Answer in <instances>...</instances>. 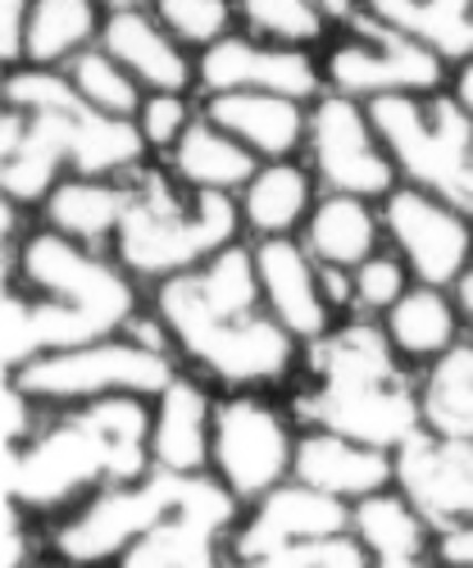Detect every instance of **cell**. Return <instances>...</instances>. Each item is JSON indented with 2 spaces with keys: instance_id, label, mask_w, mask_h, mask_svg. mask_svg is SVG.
Wrapping results in <instances>:
<instances>
[{
  "instance_id": "obj_23",
  "label": "cell",
  "mask_w": 473,
  "mask_h": 568,
  "mask_svg": "<svg viewBox=\"0 0 473 568\" xmlns=\"http://www.w3.org/2000/svg\"><path fill=\"white\" fill-rule=\"evenodd\" d=\"M383 210H373L364 196H342L328 192L319 196L314 214L301 227V242L319 264L333 268H360L383 251Z\"/></svg>"
},
{
  "instance_id": "obj_31",
  "label": "cell",
  "mask_w": 473,
  "mask_h": 568,
  "mask_svg": "<svg viewBox=\"0 0 473 568\" xmlns=\"http://www.w3.org/2000/svg\"><path fill=\"white\" fill-rule=\"evenodd\" d=\"M242 19L260 41L301 45L319 41L328 28L355 23L351 0H242Z\"/></svg>"
},
{
  "instance_id": "obj_3",
  "label": "cell",
  "mask_w": 473,
  "mask_h": 568,
  "mask_svg": "<svg viewBox=\"0 0 473 568\" xmlns=\"http://www.w3.org/2000/svg\"><path fill=\"white\" fill-rule=\"evenodd\" d=\"M155 405L147 396H105L64 409L19 446H6V500L23 514H69L114 483H137L151 459Z\"/></svg>"
},
{
  "instance_id": "obj_6",
  "label": "cell",
  "mask_w": 473,
  "mask_h": 568,
  "mask_svg": "<svg viewBox=\"0 0 473 568\" xmlns=\"http://www.w3.org/2000/svg\"><path fill=\"white\" fill-rule=\"evenodd\" d=\"M236 232H242L236 196L192 192L178 178L141 173L132 182V201L110 242L114 251L110 260H119L128 277H151L160 287L164 277L192 273L219 251H228Z\"/></svg>"
},
{
  "instance_id": "obj_4",
  "label": "cell",
  "mask_w": 473,
  "mask_h": 568,
  "mask_svg": "<svg viewBox=\"0 0 473 568\" xmlns=\"http://www.w3.org/2000/svg\"><path fill=\"white\" fill-rule=\"evenodd\" d=\"M6 105L23 110L19 146L0 151V186L14 205H46V196L73 169L78 178H114L141 164L147 136L137 123L91 110L60 69H14L6 82Z\"/></svg>"
},
{
  "instance_id": "obj_9",
  "label": "cell",
  "mask_w": 473,
  "mask_h": 568,
  "mask_svg": "<svg viewBox=\"0 0 473 568\" xmlns=\"http://www.w3.org/2000/svg\"><path fill=\"white\" fill-rule=\"evenodd\" d=\"M187 478H192V473L151 468L147 478H137V483H114V487H101L97 496H87L51 532L56 559H64L73 568L119 564L178 505Z\"/></svg>"
},
{
  "instance_id": "obj_17",
  "label": "cell",
  "mask_w": 473,
  "mask_h": 568,
  "mask_svg": "<svg viewBox=\"0 0 473 568\" xmlns=\"http://www.w3.org/2000/svg\"><path fill=\"white\" fill-rule=\"evenodd\" d=\"M251 251H255L264 310L296 342H319L333 333V305L323 301L319 260L305 251V242H296V236H260Z\"/></svg>"
},
{
  "instance_id": "obj_18",
  "label": "cell",
  "mask_w": 473,
  "mask_h": 568,
  "mask_svg": "<svg viewBox=\"0 0 473 568\" xmlns=\"http://www.w3.org/2000/svg\"><path fill=\"white\" fill-rule=\"evenodd\" d=\"M292 478L314 487V491H328V496L355 505L373 491L396 487V450L369 446V442L328 433V428H305L296 437Z\"/></svg>"
},
{
  "instance_id": "obj_45",
  "label": "cell",
  "mask_w": 473,
  "mask_h": 568,
  "mask_svg": "<svg viewBox=\"0 0 473 568\" xmlns=\"http://www.w3.org/2000/svg\"><path fill=\"white\" fill-rule=\"evenodd\" d=\"M41 568H73V564H64V559H56V564H41Z\"/></svg>"
},
{
  "instance_id": "obj_33",
  "label": "cell",
  "mask_w": 473,
  "mask_h": 568,
  "mask_svg": "<svg viewBox=\"0 0 473 568\" xmlns=\"http://www.w3.org/2000/svg\"><path fill=\"white\" fill-rule=\"evenodd\" d=\"M155 19L192 51H210V45L232 37V0H155Z\"/></svg>"
},
{
  "instance_id": "obj_30",
  "label": "cell",
  "mask_w": 473,
  "mask_h": 568,
  "mask_svg": "<svg viewBox=\"0 0 473 568\" xmlns=\"http://www.w3.org/2000/svg\"><path fill=\"white\" fill-rule=\"evenodd\" d=\"M419 405H423V428L473 442V342L469 337L429 364L419 383Z\"/></svg>"
},
{
  "instance_id": "obj_41",
  "label": "cell",
  "mask_w": 473,
  "mask_h": 568,
  "mask_svg": "<svg viewBox=\"0 0 473 568\" xmlns=\"http://www.w3.org/2000/svg\"><path fill=\"white\" fill-rule=\"evenodd\" d=\"M369 568H442L429 555H388V559H369Z\"/></svg>"
},
{
  "instance_id": "obj_20",
  "label": "cell",
  "mask_w": 473,
  "mask_h": 568,
  "mask_svg": "<svg viewBox=\"0 0 473 568\" xmlns=\"http://www.w3.org/2000/svg\"><path fill=\"white\" fill-rule=\"evenodd\" d=\"M101 45L151 91H173L182 97L197 82V64L187 60V45L147 10H110L101 28Z\"/></svg>"
},
{
  "instance_id": "obj_25",
  "label": "cell",
  "mask_w": 473,
  "mask_h": 568,
  "mask_svg": "<svg viewBox=\"0 0 473 568\" xmlns=\"http://www.w3.org/2000/svg\"><path fill=\"white\" fill-rule=\"evenodd\" d=\"M132 201V182L119 178H64L51 196H46V227H56L82 246H105L123 223V210Z\"/></svg>"
},
{
  "instance_id": "obj_24",
  "label": "cell",
  "mask_w": 473,
  "mask_h": 568,
  "mask_svg": "<svg viewBox=\"0 0 473 568\" xmlns=\"http://www.w3.org/2000/svg\"><path fill=\"white\" fill-rule=\"evenodd\" d=\"M164 160L182 186H192V192H219V196H242V186L260 173V160L232 132L210 123L205 114L182 132V141Z\"/></svg>"
},
{
  "instance_id": "obj_32",
  "label": "cell",
  "mask_w": 473,
  "mask_h": 568,
  "mask_svg": "<svg viewBox=\"0 0 473 568\" xmlns=\"http://www.w3.org/2000/svg\"><path fill=\"white\" fill-rule=\"evenodd\" d=\"M60 73L73 82V91L91 110H101L110 119H123V123H137L141 101H147L141 97V82L105 51V45H87V51L73 55Z\"/></svg>"
},
{
  "instance_id": "obj_19",
  "label": "cell",
  "mask_w": 473,
  "mask_h": 568,
  "mask_svg": "<svg viewBox=\"0 0 473 568\" xmlns=\"http://www.w3.org/2000/svg\"><path fill=\"white\" fill-rule=\"evenodd\" d=\"M201 114L232 132L260 164L292 160L310 136L305 101L278 97V91H214V97H205Z\"/></svg>"
},
{
  "instance_id": "obj_43",
  "label": "cell",
  "mask_w": 473,
  "mask_h": 568,
  "mask_svg": "<svg viewBox=\"0 0 473 568\" xmlns=\"http://www.w3.org/2000/svg\"><path fill=\"white\" fill-rule=\"evenodd\" d=\"M451 292H455V305H460V314H464V318L473 323V264L464 268V277L455 282V287H451Z\"/></svg>"
},
{
  "instance_id": "obj_38",
  "label": "cell",
  "mask_w": 473,
  "mask_h": 568,
  "mask_svg": "<svg viewBox=\"0 0 473 568\" xmlns=\"http://www.w3.org/2000/svg\"><path fill=\"white\" fill-rule=\"evenodd\" d=\"M32 396L19 387V383H10L6 387V446H19V442H28L32 433H37V423H32Z\"/></svg>"
},
{
  "instance_id": "obj_40",
  "label": "cell",
  "mask_w": 473,
  "mask_h": 568,
  "mask_svg": "<svg viewBox=\"0 0 473 568\" xmlns=\"http://www.w3.org/2000/svg\"><path fill=\"white\" fill-rule=\"evenodd\" d=\"M23 559H28V541L19 532V509L6 505V568H23Z\"/></svg>"
},
{
  "instance_id": "obj_2",
  "label": "cell",
  "mask_w": 473,
  "mask_h": 568,
  "mask_svg": "<svg viewBox=\"0 0 473 568\" xmlns=\"http://www.w3.org/2000/svg\"><path fill=\"white\" fill-rule=\"evenodd\" d=\"M137 314V287L119 268L73 236L41 227L19 246V287L0 310V355L19 373L37 355L119 337Z\"/></svg>"
},
{
  "instance_id": "obj_42",
  "label": "cell",
  "mask_w": 473,
  "mask_h": 568,
  "mask_svg": "<svg viewBox=\"0 0 473 568\" xmlns=\"http://www.w3.org/2000/svg\"><path fill=\"white\" fill-rule=\"evenodd\" d=\"M455 101L464 105V114L473 119V60H464L460 64V73H455Z\"/></svg>"
},
{
  "instance_id": "obj_11",
  "label": "cell",
  "mask_w": 473,
  "mask_h": 568,
  "mask_svg": "<svg viewBox=\"0 0 473 568\" xmlns=\"http://www.w3.org/2000/svg\"><path fill=\"white\" fill-rule=\"evenodd\" d=\"M305 151H310L314 178L328 192L364 196V201H388L396 192L401 173L383 146V136L373 128V114H369V105H360L351 97L328 91V97L314 101Z\"/></svg>"
},
{
  "instance_id": "obj_28",
  "label": "cell",
  "mask_w": 473,
  "mask_h": 568,
  "mask_svg": "<svg viewBox=\"0 0 473 568\" xmlns=\"http://www.w3.org/2000/svg\"><path fill=\"white\" fill-rule=\"evenodd\" d=\"M101 6L97 0H32L28 32H23V64L56 69L82 55L91 41H101Z\"/></svg>"
},
{
  "instance_id": "obj_37",
  "label": "cell",
  "mask_w": 473,
  "mask_h": 568,
  "mask_svg": "<svg viewBox=\"0 0 473 568\" xmlns=\"http://www.w3.org/2000/svg\"><path fill=\"white\" fill-rule=\"evenodd\" d=\"M28 14H32V0H0V55H6V64L23 60Z\"/></svg>"
},
{
  "instance_id": "obj_22",
  "label": "cell",
  "mask_w": 473,
  "mask_h": 568,
  "mask_svg": "<svg viewBox=\"0 0 473 568\" xmlns=\"http://www.w3.org/2000/svg\"><path fill=\"white\" fill-rule=\"evenodd\" d=\"M383 323V333L392 342V351L405 359V364H433L442 359L451 346L464 342V314L455 305V292L451 287H423V282H414V287L378 318Z\"/></svg>"
},
{
  "instance_id": "obj_12",
  "label": "cell",
  "mask_w": 473,
  "mask_h": 568,
  "mask_svg": "<svg viewBox=\"0 0 473 568\" xmlns=\"http://www.w3.org/2000/svg\"><path fill=\"white\" fill-rule=\"evenodd\" d=\"M323 82L351 101L405 97V91H437L442 55L423 41L388 28L383 19H355V37L338 41L323 60Z\"/></svg>"
},
{
  "instance_id": "obj_5",
  "label": "cell",
  "mask_w": 473,
  "mask_h": 568,
  "mask_svg": "<svg viewBox=\"0 0 473 568\" xmlns=\"http://www.w3.org/2000/svg\"><path fill=\"white\" fill-rule=\"evenodd\" d=\"M383 323H346L310 342L314 387L301 396V418L383 450H401L423 428L419 387L401 373Z\"/></svg>"
},
{
  "instance_id": "obj_7",
  "label": "cell",
  "mask_w": 473,
  "mask_h": 568,
  "mask_svg": "<svg viewBox=\"0 0 473 568\" xmlns=\"http://www.w3.org/2000/svg\"><path fill=\"white\" fill-rule=\"evenodd\" d=\"M373 128L410 186H423L473 219V119L442 91L369 101Z\"/></svg>"
},
{
  "instance_id": "obj_36",
  "label": "cell",
  "mask_w": 473,
  "mask_h": 568,
  "mask_svg": "<svg viewBox=\"0 0 473 568\" xmlns=\"http://www.w3.org/2000/svg\"><path fill=\"white\" fill-rule=\"evenodd\" d=\"M192 123H197L192 110H187V101L173 97V91H151V97L141 101V114H137V128H141V136H147V146L164 151V155L178 146L182 132Z\"/></svg>"
},
{
  "instance_id": "obj_29",
  "label": "cell",
  "mask_w": 473,
  "mask_h": 568,
  "mask_svg": "<svg viewBox=\"0 0 473 568\" xmlns=\"http://www.w3.org/2000/svg\"><path fill=\"white\" fill-rule=\"evenodd\" d=\"M351 537L364 546L369 559L388 555H433L437 528L423 518L396 487L373 491L351 505Z\"/></svg>"
},
{
  "instance_id": "obj_27",
  "label": "cell",
  "mask_w": 473,
  "mask_h": 568,
  "mask_svg": "<svg viewBox=\"0 0 473 568\" xmlns=\"http://www.w3.org/2000/svg\"><path fill=\"white\" fill-rule=\"evenodd\" d=\"M364 10L442 60H473V0H364Z\"/></svg>"
},
{
  "instance_id": "obj_15",
  "label": "cell",
  "mask_w": 473,
  "mask_h": 568,
  "mask_svg": "<svg viewBox=\"0 0 473 568\" xmlns=\"http://www.w3.org/2000/svg\"><path fill=\"white\" fill-rule=\"evenodd\" d=\"M396 491L437 532L473 524V442L419 428L396 450Z\"/></svg>"
},
{
  "instance_id": "obj_8",
  "label": "cell",
  "mask_w": 473,
  "mask_h": 568,
  "mask_svg": "<svg viewBox=\"0 0 473 568\" xmlns=\"http://www.w3.org/2000/svg\"><path fill=\"white\" fill-rule=\"evenodd\" d=\"M173 359L164 351L137 346L132 337H105V342H87L69 351L37 355L19 373H10V383H19L37 405L51 409H73L91 405L105 396H160L173 383Z\"/></svg>"
},
{
  "instance_id": "obj_44",
  "label": "cell",
  "mask_w": 473,
  "mask_h": 568,
  "mask_svg": "<svg viewBox=\"0 0 473 568\" xmlns=\"http://www.w3.org/2000/svg\"><path fill=\"white\" fill-rule=\"evenodd\" d=\"M105 6H114V10H128V6H137V0H105Z\"/></svg>"
},
{
  "instance_id": "obj_13",
  "label": "cell",
  "mask_w": 473,
  "mask_h": 568,
  "mask_svg": "<svg viewBox=\"0 0 473 568\" xmlns=\"http://www.w3.org/2000/svg\"><path fill=\"white\" fill-rule=\"evenodd\" d=\"M383 227L423 287H455L473 264V219L423 186H396L383 201Z\"/></svg>"
},
{
  "instance_id": "obj_10",
  "label": "cell",
  "mask_w": 473,
  "mask_h": 568,
  "mask_svg": "<svg viewBox=\"0 0 473 568\" xmlns=\"http://www.w3.org/2000/svg\"><path fill=\"white\" fill-rule=\"evenodd\" d=\"M296 433L292 418L255 392H232L214 409V455L210 473L242 500L255 505L292 478Z\"/></svg>"
},
{
  "instance_id": "obj_1",
  "label": "cell",
  "mask_w": 473,
  "mask_h": 568,
  "mask_svg": "<svg viewBox=\"0 0 473 568\" xmlns=\"http://www.w3.org/2000/svg\"><path fill=\"white\" fill-rule=\"evenodd\" d=\"M155 314L178 355L236 392L282 383L296 364V337L264 310L255 251L236 242L192 273L164 277L155 287Z\"/></svg>"
},
{
  "instance_id": "obj_14",
  "label": "cell",
  "mask_w": 473,
  "mask_h": 568,
  "mask_svg": "<svg viewBox=\"0 0 473 568\" xmlns=\"http://www.w3.org/2000/svg\"><path fill=\"white\" fill-rule=\"evenodd\" d=\"M346 532H351V505L346 500L288 478L269 496H260L251 505V514L232 528L228 559L246 564V559H264V555L292 550V546H305V541H333V537H346Z\"/></svg>"
},
{
  "instance_id": "obj_39",
  "label": "cell",
  "mask_w": 473,
  "mask_h": 568,
  "mask_svg": "<svg viewBox=\"0 0 473 568\" xmlns=\"http://www.w3.org/2000/svg\"><path fill=\"white\" fill-rule=\"evenodd\" d=\"M433 559H437L442 568H473V524H460V528L437 532Z\"/></svg>"
},
{
  "instance_id": "obj_34",
  "label": "cell",
  "mask_w": 473,
  "mask_h": 568,
  "mask_svg": "<svg viewBox=\"0 0 473 568\" xmlns=\"http://www.w3.org/2000/svg\"><path fill=\"white\" fill-rule=\"evenodd\" d=\"M355 277V305H364L369 314L383 318L405 292H410V264L401 255H388V251H378L373 260H364L360 268H351Z\"/></svg>"
},
{
  "instance_id": "obj_16",
  "label": "cell",
  "mask_w": 473,
  "mask_h": 568,
  "mask_svg": "<svg viewBox=\"0 0 473 568\" xmlns=\"http://www.w3.org/2000/svg\"><path fill=\"white\" fill-rule=\"evenodd\" d=\"M197 82L210 91H278V97L310 101L319 97L323 69L296 51V45H273L260 37H228L201 51Z\"/></svg>"
},
{
  "instance_id": "obj_26",
  "label": "cell",
  "mask_w": 473,
  "mask_h": 568,
  "mask_svg": "<svg viewBox=\"0 0 473 568\" xmlns=\"http://www.w3.org/2000/svg\"><path fill=\"white\" fill-rule=\"evenodd\" d=\"M242 223L255 236H292L296 227H305V219L314 214V173L278 160V164H260V173L242 186Z\"/></svg>"
},
{
  "instance_id": "obj_21",
  "label": "cell",
  "mask_w": 473,
  "mask_h": 568,
  "mask_svg": "<svg viewBox=\"0 0 473 568\" xmlns=\"http://www.w3.org/2000/svg\"><path fill=\"white\" fill-rule=\"evenodd\" d=\"M214 400L197 377H173L155 396L151 423V459L164 473H210L214 455Z\"/></svg>"
},
{
  "instance_id": "obj_35",
  "label": "cell",
  "mask_w": 473,
  "mask_h": 568,
  "mask_svg": "<svg viewBox=\"0 0 473 568\" xmlns=\"http://www.w3.org/2000/svg\"><path fill=\"white\" fill-rule=\"evenodd\" d=\"M232 568H369V555L346 532V537H333V541H305V546L278 550V555H264V559L232 564Z\"/></svg>"
}]
</instances>
